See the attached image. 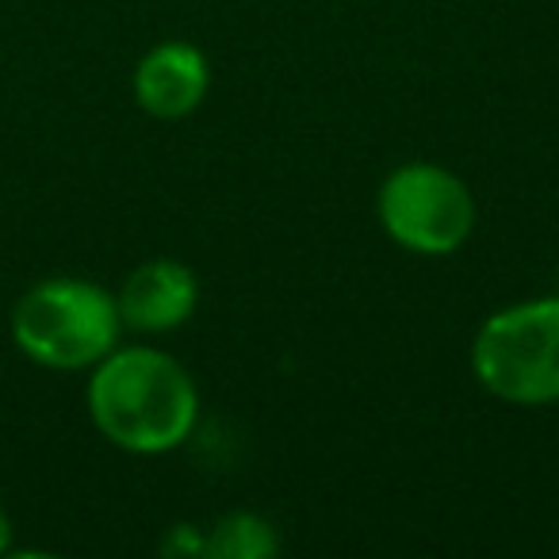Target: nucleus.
<instances>
[{
	"instance_id": "1",
	"label": "nucleus",
	"mask_w": 559,
	"mask_h": 559,
	"mask_svg": "<svg viewBox=\"0 0 559 559\" xmlns=\"http://www.w3.org/2000/svg\"><path fill=\"white\" fill-rule=\"evenodd\" d=\"M88 372L85 406L108 444L131 456H165L195 433L200 391L177 357L154 345H116Z\"/></svg>"
},
{
	"instance_id": "2",
	"label": "nucleus",
	"mask_w": 559,
	"mask_h": 559,
	"mask_svg": "<svg viewBox=\"0 0 559 559\" xmlns=\"http://www.w3.org/2000/svg\"><path fill=\"white\" fill-rule=\"evenodd\" d=\"M123 337L119 304L96 280L50 276L12 307V342L50 372H88Z\"/></svg>"
},
{
	"instance_id": "3",
	"label": "nucleus",
	"mask_w": 559,
	"mask_h": 559,
	"mask_svg": "<svg viewBox=\"0 0 559 559\" xmlns=\"http://www.w3.org/2000/svg\"><path fill=\"white\" fill-rule=\"evenodd\" d=\"M472 372L506 406L559 403V296L495 311L472 342Z\"/></svg>"
},
{
	"instance_id": "4",
	"label": "nucleus",
	"mask_w": 559,
	"mask_h": 559,
	"mask_svg": "<svg viewBox=\"0 0 559 559\" xmlns=\"http://www.w3.org/2000/svg\"><path fill=\"white\" fill-rule=\"evenodd\" d=\"M380 226L414 257H452L475 230V195L437 162H406L391 169L376 195Z\"/></svg>"
},
{
	"instance_id": "5",
	"label": "nucleus",
	"mask_w": 559,
	"mask_h": 559,
	"mask_svg": "<svg viewBox=\"0 0 559 559\" xmlns=\"http://www.w3.org/2000/svg\"><path fill=\"white\" fill-rule=\"evenodd\" d=\"M123 330L134 334H173L200 307V280L177 257H154L142 261L123 288L116 292Z\"/></svg>"
},
{
	"instance_id": "6",
	"label": "nucleus",
	"mask_w": 559,
	"mask_h": 559,
	"mask_svg": "<svg viewBox=\"0 0 559 559\" xmlns=\"http://www.w3.org/2000/svg\"><path fill=\"white\" fill-rule=\"evenodd\" d=\"M134 104L154 119H185L207 100L211 66L200 47L165 39L134 66Z\"/></svg>"
},
{
	"instance_id": "7",
	"label": "nucleus",
	"mask_w": 559,
	"mask_h": 559,
	"mask_svg": "<svg viewBox=\"0 0 559 559\" xmlns=\"http://www.w3.org/2000/svg\"><path fill=\"white\" fill-rule=\"evenodd\" d=\"M280 551V533L264 513L234 510L218 518L203 536L207 559H272Z\"/></svg>"
},
{
	"instance_id": "8",
	"label": "nucleus",
	"mask_w": 559,
	"mask_h": 559,
	"mask_svg": "<svg viewBox=\"0 0 559 559\" xmlns=\"http://www.w3.org/2000/svg\"><path fill=\"white\" fill-rule=\"evenodd\" d=\"M162 551L165 556H203V536L192 525H173L162 540Z\"/></svg>"
},
{
	"instance_id": "9",
	"label": "nucleus",
	"mask_w": 559,
	"mask_h": 559,
	"mask_svg": "<svg viewBox=\"0 0 559 559\" xmlns=\"http://www.w3.org/2000/svg\"><path fill=\"white\" fill-rule=\"evenodd\" d=\"M4 551H12V521H9V513L0 510V556Z\"/></svg>"
}]
</instances>
